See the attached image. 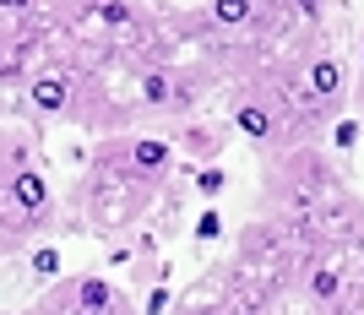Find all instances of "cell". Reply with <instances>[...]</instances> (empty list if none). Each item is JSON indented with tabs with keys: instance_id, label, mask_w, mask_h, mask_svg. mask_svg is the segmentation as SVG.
<instances>
[{
	"instance_id": "obj_6",
	"label": "cell",
	"mask_w": 364,
	"mask_h": 315,
	"mask_svg": "<svg viewBox=\"0 0 364 315\" xmlns=\"http://www.w3.org/2000/svg\"><path fill=\"white\" fill-rule=\"evenodd\" d=\"M223 185H228V174H223V169H201V174H196V191L207 196V201H213V196L223 191Z\"/></svg>"
},
{
	"instance_id": "obj_7",
	"label": "cell",
	"mask_w": 364,
	"mask_h": 315,
	"mask_svg": "<svg viewBox=\"0 0 364 315\" xmlns=\"http://www.w3.org/2000/svg\"><path fill=\"white\" fill-rule=\"evenodd\" d=\"M218 234H223V218H218V212H201L196 218V240H218Z\"/></svg>"
},
{
	"instance_id": "obj_5",
	"label": "cell",
	"mask_w": 364,
	"mask_h": 315,
	"mask_svg": "<svg viewBox=\"0 0 364 315\" xmlns=\"http://www.w3.org/2000/svg\"><path fill=\"white\" fill-rule=\"evenodd\" d=\"M304 288H310V299H316V304H337V299H343V277H337L332 267H310Z\"/></svg>"
},
{
	"instance_id": "obj_2",
	"label": "cell",
	"mask_w": 364,
	"mask_h": 315,
	"mask_svg": "<svg viewBox=\"0 0 364 315\" xmlns=\"http://www.w3.org/2000/svg\"><path fill=\"white\" fill-rule=\"evenodd\" d=\"M60 234V191L33 136L0 125V261Z\"/></svg>"
},
{
	"instance_id": "obj_8",
	"label": "cell",
	"mask_w": 364,
	"mask_h": 315,
	"mask_svg": "<svg viewBox=\"0 0 364 315\" xmlns=\"http://www.w3.org/2000/svg\"><path fill=\"white\" fill-rule=\"evenodd\" d=\"M332 142H337V147H343V152H348V147H353V142H359V120H337V131H332Z\"/></svg>"
},
{
	"instance_id": "obj_4",
	"label": "cell",
	"mask_w": 364,
	"mask_h": 315,
	"mask_svg": "<svg viewBox=\"0 0 364 315\" xmlns=\"http://www.w3.org/2000/svg\"><path fill=\"white\" fill-rule=\"evenodd\" d=\"M304 87H310V98L321 104V114L332 120L337 104H343V65L337 60H316L310 71H304Z\"/></svg>"
},
{
	"instance_id": "obj_3",
	"label": "cell",
	"mask_w": 364,
	"mask_h": 315,
	"mask_svg": "<svg viewBox=\"0 0 364 315\" xmlns=\"http://www.w3.org/2000/svg\"><path fill=\"white\" fill-rule=\"evenodd\" d=\"M60 44V0H0V92H22Z\"/></svg>"
},
{
	"instance_id": "obj_1",
	"label": "cell",
	"mask_w": 364,
	"mask_h": 315,
	"mask_svg": "<svg viewBox=\"0 0 364 315\" xmlns=\"http://www.w3.org/2000/svg\"><path fill=\"white\" fill-rule=\"evenodd\" d=\"M164 191V180H152L131 152V131L98 136L92 158L82 164V174L71 180V191L60 196V228L87 234V240H120L152 207V196Z\"/></svg>"
}]
</instances>
